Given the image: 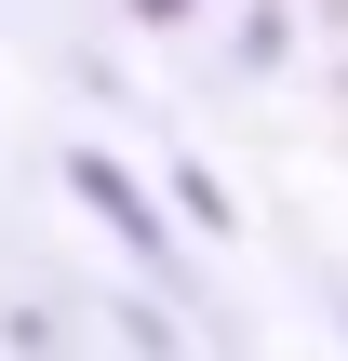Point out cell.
<instances>
[{
  "label": "cell",
  "instance_id": "6da1fadb",
  "mask_svg": "<svg viewBox=\"0 0 348 361\" xmlns=\"http://www.w3.org/2000/svg\"><path fill=\"white\" fill-rule=\"evenodd\" d=\"M67 188H80V201H94V214H107V228H121L134 255H174V228L148 214V188H134L121 161H94V147H80V161H67Z\"/></svg>",
  "mask_w": 348,
  "mask_h": 361
},
{
  "label": "cell",
  "instance_id": "7a4b0ae2",
  "mask_svg": "<svg viewBox=\"0 0 348 361\" xmlns=\"http://www.w3.org/2000/svg\"><path fill=\"white\" fill-rule=\"evenodd\" d=\"M188 13H201V0H134V27H188Z\"/></svg>",
  "mask_w": 348,
  "mask_h": 361
}]
</instances>
